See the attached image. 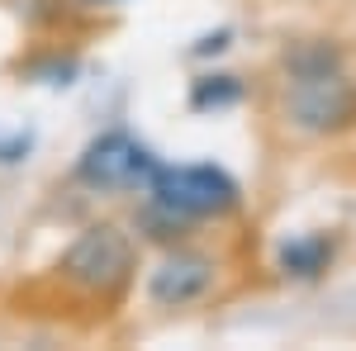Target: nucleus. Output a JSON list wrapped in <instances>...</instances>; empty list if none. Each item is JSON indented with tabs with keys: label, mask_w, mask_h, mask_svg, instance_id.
Here are the masks:
<instances>
[{
	"label": "nucleus",
	"mask_w": 356,
	"mask_h": 351,
	"mask_svg": "<svg viewBox=\"0 0 356 351\" xmlns=\"http://www.w3.org/2000/svg\"><path fill=\"white\" fill-rule=\"evenodd\" d=\"M147 204H157L166 218L200 228V223H223L243 209V181L219 162H162L143 190Z\"/></svg>",
	"instance_id": "obj_2"
},
{
	"label": "nucleus",
	"mask_w": 356,
	"mask_h": 351,
	"mask_svg": "<svg viewBox=\"0 0 356 351\" xmlns=\"http://www.w3.org/2000/svg\"><path fill=\"white\" fill-rule=\"evenodd\" d=\"M280 67H285V76H318V72H342L347 57L328 38H300L280 53Z\"/></svg>",
	"instance_id": "obj_8"
},
{
	"label": "nucleus",
	"mask_w": 356,
	"mask_h": 351,
	"mask_svg": "<svg viewBox=\"0 0 356 351\" xmlns=\"http://www.w3.org/2000/svg\"><path fill=\"white\" fill-rule=\"evenodd\" d=\"M243 100H247V81L233 72H200L186 90L191 114H223V109H238Z\"/></svg>",
	"instance_id": "obj_7"
},
{
	"label": "nucleus",
	"mask_w": 356,
	"mask_h": 351,
	"mask_svg": "<svg viewBox=\"0 0 356 351\" xmlns=\"http://www.w3.org/2000/svg\"><path fill=\"white\" fill-rule=\"evenodd\" d=\"M19 76L33 81V85H48V90H72V85L81 81V57L62 53V48H48V53H38L33 62H24Z\"/></svg>",
	"instance_id": "obj_9"
},
{
	"label": "nucleus",
	"mask_w": 356,
	"mask_h": 351,
	"mask_svg": "<svg viewBox=\"0 0 356 351\" xmlns=\"http://www.w3.org/2000/svg\"><path fill=\"white\" fill-rule=\"evenodd\" d=\"M332 261H337V238L332 233H318V228L290 233V238H280V247H275V270L285 280H300V285L323 280Z\"/></svg>",
	"instance_id": "obj_6"
},
{
	"label": "nucleus",
	"mask_w": 356,
	"mask_h": 351,
	"mask_svg": "<svg viewBox=\"0 0 356 351\" xmlns=\"http://www.w3.org/2000/svg\"><path fill=\"white\" fill-rule=\"evenodd\" d=\"M162 157L129 129H105L72 162V181L90 195H143Z\"/></svg>",
	"instance_id": "obj_3"
},
{
	"label": "nucleus",
	"mask_w": 356,
	"mask_h": 351,
	"mask_svg": "<svg viewBox=\"0 0 356 351\" xmlns=\"http://www.w3.org/2000/svg\"><path fill=\"white\" fill-rule=\"evenodd\" d=\"M280 119L300 138H337L356 129V81L347 76V67L318 76H285Z\"/></svg>",
	"instance_id": "obj_4"
},
{
	"label": "nucleus",
	"mask_w": 356,
	"mask_h": 351,
	"mask_svg": "<svg viewBox=\"0 0 356 351\" xmlns=\"http://www.w3.org/2000/svg\"><path fill=\"white\" fill-rule=\"evenodd\" d=\"M214 285H219V256H209V252H200L191 243H171L152 261L147 280H143V295H147L152 309L176 313V309L200 304Z\"/></svg>",
	"instance_id": "obj_5"
},
{
	"label": "nucleus",
	"mask_w": 356,
	"mask_h": 351,
	"mask_svg": "<svg viewBox=\"0 0 356 351\" xmlns=\"http://www.w3.org/2000/svg\"><path fill=\"white\" fill-rule=\"evenodd\" d=\"M76 5H86V10H105V5H124V0H76Z\"/></svg>",
	"instance_id": "obj_12"
},
{
	"label": "nucleus",
	"mask_w": 356,
	"mask_h": 351,
	"mask_svg": "<svg viewBox=\"0 0 356 351\" xmlns=\"http://www.w3.org/2000/svg\"><path fill=\"white\" fill-rule=\"evenodd\" d=\"M33 129H10V133H0V166H19L29 162V152H33Z\"/></svg>",
	"instance_id": "obj_11"
},
{
	"label": "nucleus",
	"mask_w": 356,
	"mask_h": 351,
	"mask_svg": "<svg viewBox=\"0 0 356 351\" xmlns=\"http://www.w3.org/2000/svg\"><path fill=\"white\" fill-rule=\"evenodd\" d=\"M53 270L67 290L100 299V304H119L138 275V233H129L114 218L86 223L81 233L57 252Z\"/></svg>",
	"instance_id": "obj_1"
},
{
	"label": "nucleus",
	"mask_w": 356,
	"mask_h": 351,
	"mask_svg": "<svg viewBox=\"0 0 356 351\" xmlns=\"http://www.w3.org/2000/svg\"><path fill=\"white\" fill-rule=\"evenodd\" d=\"M233 38H238V28H233V24L209 28V33H200V38L191 43V57H195V62H209V57H223L228 48H233Z\"/></svg>",
	"instance_id": "obj_10"
}]
</instances>
